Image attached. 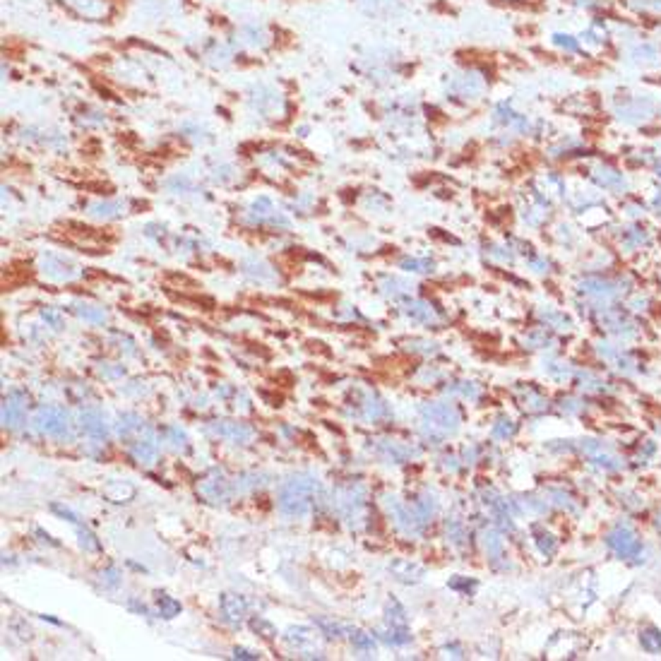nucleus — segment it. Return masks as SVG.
Masks as SVG:
<instances>
[{
    "mask_svg": "<svg viewBox=\"0 0 661 661\" xmlns=\"http://www.w3.org/2000/svg\"><path fill=\"white\" fill-rule=\"evenodd\" d=\"M286 642L299 649V652H303V657H323V654H313L308 649L315 642V633L310 628H291L286 633Z\"/></svg>",
    "mask_w": 661,
    "mask_h": 661,
    "instance_id": "obj_18",
    "label": "nucleus"
},
{
    "mask_svg": "<svg viewBox=\"0 0 661 661\" xmlns=\"http://www.w3.org/2000/svg\"><path fill=\"white\" fill-rule=\"evenodd\" d=\"M53 512H58L61 517H67L72 524H80V517H77V514L72 512L70 508H65V505H58V503H56V505H53Z\"/></svg>",
    "mask_w": 661,
    "mask_h": 661,
    "instance_id": "obj_55",
    "label": "nucleus"
},
{
    "mask_svg": "<svg viewBox=\"0 0 661 661\" xmlns=\"http://www.w3.org/2000/svg\"><path fill=\"white\" fill-rule=\"evenodd\" d=\"M106 498L113 500V503H125L135 495V488L130 484H120V481H111L109 486L104 488Z\"/></svg>",
    "mask_w": 661,
    "mask_h": 661,
    "instance_id": "obj_26",
    "label": "nucleus"
},
{
    "mask_svg": "<svg viewBox=\"0 0 661 661\" xmlns=\"http://www.w3.org/2000/svg\"><path fill=\"white\" fill-rule=\"evenodd\" d=\"M553 43H556L561 51L565 53H577L580 51V41H577L575 36H570V34H553Z\"/></svg>",
    "mask_w": 661,
    "mask_h": 661,
    "instance_id": "obj_41",
    "label": "nucleus"
},
{
    "mask_svg": "<svg viewBox=\"0 0 661 661\" xmlns=\"http://www.w3.org/2000/svg\"><path fill=\"white\" fill-rule=\"evenodd\" d=\"M642 243H647V233L640 231V228H633V231L628 233V238H625V248H638L642 246Z\"/></svg>",
    "mask_w": 661,
    "mask_h": 661,
    "instance_id": "obj_49",
    "label": "nucleus"
},
{
    "mask_svg": "<svg viewBox=\"0 0 661 661\" xmlns=\"http://www.w3.org/2000/svg\"><path fill=\"white\" fill-rule=\"evenodd\" d=\"M606 543L609 548L620 558H638L640 551H642V543H640L638 534L628 527V524H618L616 529H611L606 534Z\"/></svg>",
    "mask_w": 661,
    "mask_h": 661,
    "instance_id": "obj_6",
    "label": "nucleus"
},
{
    "mask_svg": "<svg viewBox=\"0 0 661 661\" xmlns=\"http://www.w3.org/2000/svg\"><path fill=\"white\" fill-rule=\"evenodd\" d=\"M402 267L409 272H431L433 270V262L431 260H416V257H407L402 260Z\"/></svg>",
    "mask_w": 661,
    "mask_h": 661,
    "instance_id": "obj_44",
    "label": "nucleus"
},
{
    "mask_svg": "<svg viewBox=\"0 0 661 661\" xmlns=\"http://www.w3.org/2000/svg\"><path fill=\"white\" fill-rule=\"evenodd\" d=\"M640 642L647 652H661V633L657 628H647L640 635Z\"/></svg>",
    "mask_w": 661,
    "mask_h": 661,
    "instance_id": "obj_36",
    "label": "nucleus"
},
{
    "mask_svg": "<svg viewBox=\"0 0 661 661\" xmlns=\"http://www.w3.org/2000/svg\"><path fill=\"white\" fill-rule=\"evenodd\" d=\"M484 543H486V553H488V558L493 563H498L500 558H503V539H500L495 532H486Z\"/></svg>",
    "mask_w": 661,
    "mask_h": 661,
    "instance_id": "obj_32",
    "label": "nucleus"
},
{
    "mask_svg": "<svg viewBox=\"0 0 661 661\" xmlns=\"http://www.w3.org/2000/svg\"><path fill=\"white\" fill-rule=\"evenodd\" d=\"M250 628L265 640H274L277 638V628L270 623V620L260 618V616H257V618H250Z\"/></svg>",
    "mask_w": 661,
    "mask_h": 661,
    "instance_id": "obj_38",
    "label": "nucleus"
},
{
    "mask_svg": "<svg viewBox=\"0 0 661 661\" xmlns=\"http://www.w3.org/2000/svg\"><path fill=\"white\" fill-rule=\"evenodd\" d=\"M246 272L248 274H252V277H257L260 281H267V279H274V272L270 270V267L265 265V262H260V260H252V262H246Z\"/></svg>",
    "mask_w": 661,
    "mask_h": 661,
    "instance_id": "obj_39",
    "label": "nucleus"
},
{
    "mask_svg": "<svg viewBox=\"0 0 661 661\" xmlns=\"http://www.w3.org/2000/svg\"><path fill=\"white\" fill-rule=\"evenodd\" d=\"M592 178H594L601 188H606V191H616V193H623L625 186H628L623 173H618L611 166H596L594 171H592Z\"/></svg>",
    "mask_w": 661,
    "mask_h": 661,
    "instance_id": "obj_15",
    "label": "nucleus"
},
{
    "mask_svg": "<svg viewBox=\"0 0 661 661\" xmlns=\"http://www.w3.org/2000/svg\"><path fill=\"white\" fill-rule=\"evenodd\" d=\"M390 570L395 572V575L400 577V580H419V577H414V575H421V567H419V565H411V563H407V561L392 563Z\"/></svg>",
    "mask_w": 661,
    "mask_h": 661,
    "instance_id": "obj_34",
    "label": "nucleus"
},
{
    "mask_svg": "<svg viewBox=\"0 0 661 661\" xmlns=\"http://www.w3.org/2000/svg\"><path fill=\"white\" fill-rule=\"evenodd\" d=\"M452 392H459L462 397H469V400L479 397V387H476L474 382H459L457 387H452Z\"/></svg>",
    "mask_w": 661,
    "mask_h": 661,
    "instance_id": "obj_52",
    "label": "nucleus"
},
{
    "mask_svg": "<svg viewBox=\"0 0 661 661\" xmlns=\"http://www.w3.org/2000/svg\"><path fill=\"white\" fill-rule=\"evenodd\" d=\"M130 452H133V457L140 462V464H154L159 457V445L152 438H142V440H135L133 445H130Z\"/></svg>",
    "mask_w": 661,
    "mask_h": 661,
    "instance_id": "obj_22",
    "label": "nucleus"
},
{
    "mask_svg": "<svg viewBox=\"0 0 661 661\" xmlns=\"http://www.w3.org/2000/svg\"><path fill=\"white\" fill-rule=\"evenodd\" d=\"M447 537L452 539V543H462V541H464V537H466L464 527H462L457 519H450V522H447Z\"/></svg>",
    "mask_w": 661,
    "mask_h": 661,
    "instance_id": "obj_48",
    "label": "nucleus"
},
{
    "mask_svg": "<svg viewBox=\"0 0 661 661\" xmlns=\"http://www.w3.org/2000/svg\"><path fill=\"white\" fill-rule=\"evenodd\" d=\"M537 543H539V551L546 553V556H551V553L556 551V541H553L551 534H541V537L537 539Z\"/></svg>",
    "mask_w": 661,
    "mask_h": 661,
    "instance_id": "obj_53",
    "label": "nucleus"
},
{
    "mask_svg": "<svg viewBox=\"0 0 661 661\" xmlns=\"http://www.w3.org/2000/svg\"><path fill=\"white\" fill-rule=\"evenodd\" d=\"M378 635H380L387 644H395V647H402V644L411 642V635L407 633L402 625H390L387 630H378Z\"/></svg>",
    "mask_w": 661,
    "mask_h": 661,
    "instance_id": "obj_28",
    "label": "nucleus"
},
{
    "mask_svg": "<svg viewBox=\"0 0 661 661\" xmlns=\"http://www.w3.org/2000/svg\"><path fill=\"white\" fill-rule=\"evenodd\" d=\"M390 411H387V407L382 404V402H378L376 397H366L361 404V416L368 421H378L382 419V416H387Z\"/></svg>",
    "mask_w": 661,
    "mask_h": 661,
    "instance_id": "obj_29",
    "label": "nucleus"
},
{
    "mask_svg": "<svg viewBox=\"0 0 661 661\" xmlns=\"http://www.w3.org/2000/svg\"><path fill=\"white\" fill-rule=\"evenodd\" d=\"M39 267L41 272L53 281H72L75 277H80V270L72 260H67L65 255H58V252H41V260H39Z\"/></svg>",
    "mask_w": 661,
    "mask_h": 661,
    "instance_id": "obj_7",
    "label": "nucleus"
},
{
    "mask_svg": "<svg viewBox=\"0 0 661 661\" xmlns=\"http://www.w3.org/2000/svg\"><path fill=\"white\" fill-rule=\"evenodd\" d=\"M75 313L80 315L82 320H87V323H94V325H104L106 323V310L99 308V305L75 303Z\"/></svg>",
    "mask_w": 661,
    "mask_h": 661,
    "instance_id": "obj_27",
    "label": "nucleus"
},
{
    "mask_svg": "<svg viewBox=\"0 0 661 661\" xmlns=\"http://www.w3.org/2000/svg\"><path fill=\"white\" fill-rule=\"evenodd\" d=\"M87 212H89V217H94V219H113V217L125 215V202L120 200L91 202V205L87 207Z\"/></svg>",
    "mask_w": 661,
    "mask_h": 661,
    "instance_id": "obj_21",
    "label": "nucleus"
},
{
    "mask_svg": "<svg viewBox=\"0 0 661 661\" xmlns=\"http://www.w3.org/2000/svg\"><path fill=\"white\" fill-rule=\"evenodd\" d=\"M77 537H80V546L85 548V551H99L101 548L99 539H96L87 527H82V524H77Z\"/></svg>",
    "mask_w": 661,
    "mask_h": 661,
    "instance_id": "obj_40",
    "label": "nucleus"
},
{
    "mask_svg": "<svg viewBox=\"0 0 661 661\" xmlns=\"http://www.w3.org/2000/svg\"><path fill=\"white\" fill-rule=\"evenodd\" d=\"M130 609H135V611H140V614H144V616H147L149 614V611H147V606H142V604H138V601H130Z\"/></svg>",
    "mask_w": 661,
    "mask_h": 661,
    "instance_id": "obj_58",
    "label": "nucleus"
},
{
    "mask_svg": "<svg viewBox=\"0 0 661 661\" xmlns=\"http://www.w3.org/2000/svg\"><path fill=\"white\" fill-rule=\"evenodd\" d=\"M402 310H404L409 318L421 320V323H431L433 320V308L426 301H416V299H402Z\"/></svg>",
    "mask_w": 661,
    "mask_h": 661,
    "instance_id": "obj_23",
    "label": "nucleus"
},
{
    "mask_svg": "<svg viewBox=\"0 0 661 661\" xmlns=\"http://www.w3.org/2000/svg\"><path fill=\"white\" fill-rule=\"evenodd\" d=\"M34 429L41 435L56 440H72V424L70 416L63 407H41L34 414Z\"/></svg>",
    "mask_w": 661,
    "mask_h": 661,
    "instance_id": "obj_2",
    "label": "nucleus"
},
{
    "mask_svg": "<svg viewBox=\"0 0 661 661\" xmlns=\"http://www.w3.org/2000/svg\"><path fill=\"white\" fill-rule=\"evenodd\" d=\"M72 10L82 14V17L89 19H101L109 14V3L106 0H65Z\"/></svg>",
    "mask_w": 661,
    "mask_h": 661,
    "instance_id": "obj_19",
    "label": "nucleus"
},
{
    "mask_svg": "<svg viewBox=\"0 0 661 661\" xmlns=\"http://www.w3.org/2000/svg\"><path fill=\"white\" fill-rule=\"evenodd\" d=\"M233 657H236V659H257L260 654L250 652V649H246V647H236V649H233Z\"/></svg>",
    "mask_w": 661,
    "mask_h": 661,
    "instance_id": "obj_57",
    "label": "nucleus"
},
{
    "mask_svg": "<svg viewBox=\"0 0 661 661\" xmlns=\"http://www.w3.org/2000/svg\"><path fill=\"white\" fill-rule=\"evenodd\" d=\"M334 505L347 522H358L363 508H366V486L354 484V481L347 486H339L337 493H334Z\"/></svg>",
    "mask_w": 661,
    "mask_h": 661,
    "instance_id": "obj_5",
    "label": "nucleus"
},
{
    "mask_svg": "<svg viewBox=\"0 0 661 661\" xmlns=\"http://www.w3.org/2000/svg\"><path fill=\"white\" fill-rule=\"evenodd\" d=\"M630 8L638 12H657L661 14V0H630Z\"/></svg>",
    "mask_w": 661,
    "mask_h": 661,
    "instance_id": "obj_43",
    "label": "nucleus"
},
{
    "mask_svg": "<svg viewBox=\"0 0 661 661\" xmlns=\"http://www.w3.org/2000/svg\"><path fill=\"white\" fill-rule=\"evenodd\" d=\"M524 344H529V347H534V349H539V347H543V344H548L546 329H534V332H529L527 337H524Z\"/></svg>",
    "mask_w": 661,
    "mask_h": 661,
    "instance_id": "obj_47",
    "label": "nucleus"
},
{
    "mask_svg": "<svg viewBox=\"0 0 661 661\" xmlns=\"http://www.w3.org/2000/svg\"><path fill=\"white\" fill-rule=\"evenodd\" d=\"M210 431L219 438H226L231 442H248L252 438V429L246 424H238V421H215L210 424Z\"/></svg>",
    "mask_w": 661,
    "mask_h": 661,
    "instance_id": "obj_13",
    "label": "nucleus"
},
{
    "mask_svg": "<svg viewBox=\"0 0 661 661\" xmlns=\"http://www.w3.org/2000/svg\"><path fill=\"white\" fill-rule=\"evenodd\" d=\"M616 113H618V118L628 120V123H640V120L652 118L654 104L649 99H642V96H623L616 104Z\"/></svg>",
    "mask_w": 661,
    "mask_h": 661,
    "instance_id": "obj_10",
    "label": "nucleus"
},
{
    "mask_svg": "<svg viewBox=\"0 0 661 661\" xmlns=\"http://www.w3.org/2000/svg\"><path fill=\"white\" fill-rule=\"evenodd\" d=\"M205 58H207V63H210V65L224 67V65H228V63H231L233 53H231V48H228L226 43L215 41V43H212L210 51H205Z\"/></svg>",
    "mask_w": 661,
    "mask_h": 661,
    "instance_id": "obj_25",
    "label": "nucleus"
},
{
    "mask_svg": "<svg viewBox=\"0 0 661 661\" xmlns=\"http://www.w3.org/2000/svg\"><path fill=\"white\" fill-rule=\"evenodd\" d=\"M144 429H147V426H144V421L140 419L138 414H123V416H120L118 431H120V435H125V438H130V435H135V433H142Z\"/></svg>",
    "mask_w": 661,
    "mask_h": 661,
    "instance_id": "obj_30",
    "label": "nucleus"
},
{
    "mask_svg": "<svg viewBox=\"0 0 661 661\" xmlns=\"http://www.w3.org/2000/svg\"><path fill=\"white\" fill-rule=\"evenodd\" d=\"M157 606H159V616H162V618H173V616L181 614V601H176L173 596L164 594V592H157Z\"/></svg>",
    "mask_w": 661,
    "mask_h": 661,
    "instance_id": "obj_31",
    "label": "nucleus"
},
{
    "mask_svg": "<svg viewBox=\"0 0 661 661\" xmlns=\"http://www.w3.org/2000/svg\"><path fill=\"white\" fill-rule=\"evenodd\" d=\"M351 642H354V647H356L358 652L371 654L373 649H376V640H373V635L361 633V630H351Z\"/></svg>",
    "mask_w": 661,
    "mask_h": 661,
    "instance_id": "obj_37",
    "label": "nucleus"
},
{
    "mask_svg": "<svg viewBox=\"0 0 661 661\" xmlns=\"http://www.w3.org/2000/svg\"><path fill=\"white\" fill-rule=\"evenodd\" d=\"M101 582H104L106 587H111V589H116V587L120 585V572L116 570V567H109V570L101 572Z\"/></svg>",
    "mask_w": 661,
    "mask_h": 661,
    "instance_id": "obj_50",
    "label": "nucleus"
},
{
    "mask_svg": "<svg viewBox=\"0 0 661 661\" xmlns=\"http://www.w3.org/2000/svg\"><path fill=\"white\" fill-rule=\"evenodd\" d=\"M606 27L604 22H592L589 27H587V32L582 34V39H585L587 43H592V46H601V43L606 41Z\"/></svg>",
    "mask_w": 661,
    "mask_h": 661,
    "instance_id": "obj_33",
    "label": "nucleus"
},
{
    "mask_svg": "<svg viewBox=\"0 0 661 661\" xmlns=\"http://www.w3.org/2000/svg\"><path fill=\"white\" fill-rule=\"evenodd\" d=\"M486 91V77L479 70H459L447 80V94L459 101H476Z\"/></svg>",
    "mask_w": 661,
    "mask_h": 661,
    "instance_id": "obj_4",
    "label": "nucleus"
},
{
    "mask_svg": "<svg viewBox=\"0 0 661 661\" xmlns=\"http://www.w3.org/2000/svg\"><path fill=\"white\" fill-rule=\"evenodd\" d=\"M219 604H221L224 618H226L228 623H238V620H243V616H246V611H248L246 599H243V596H238V594H231V592L221 594Z\"/></svg>",
    "mask_w": 661,
    "mask_h": 661,
    "instance_id": "obj_16",
    "label": "nucleus"
},
{
    "mask_svg": "<svg viewBox=\"0 0 661 661\" xmlns=\"http://www.w3.org/2000/svg\"><path fill=\"white\" fill-rule=\"evenodd\" d=\"M318 500H323V488L320 481L310 474L291 476L279 490V510L286 517H305L313 512Z\"/></svg>",
    "mask_w": 661,
    "mask_h": 661,
    "instance_id": "obj_1",
    "label": "nucleus"
},
{
    "mask_svg": "<svg viewBox=\"0 0 661 661\" xmlns=\"http://www.w3.org/2000/svg\"><path fill=\"white\" fill-rule=\"evenodd\" d=\"M24 409H27V397L22 392H10L3 402L5 429H19L24 424Z\"/></svg>",
    "mask_w": 661,
    "mask_h": 661,
    "instance_id": "obj_12",
    "label": "nucleus"
},
{
    "mask_svg": "<svg viewBox=\"0 0 661 661\" xmlns=\"http://www.w3.org/2000/svg\"><path fill=\"white\" fill-rule=\"evenodd\" d=\"M215 178H217V181H221V183L231 181V178H233V169H231V166H221V169H217Z\"/></svg>",
    "mask_w": 661,
    "mask_h": 661,
    "instance_id": "obj_56",
    "label": "nucleus"
},
{
    "mask_svg": "<svg viewBox=\"0 0 661 661\" xmlns=\"http://www.w3.org/2000/svg\"><path fill=\"white\" fill-rule=\"evenodd\" d=\"M80 429H82V433L89 435V438H94V440H106V435H109L106 419L94 409L82 411V414H80Z\"/></svg>",
    "mask_w": 661,
    "mask_h": 661,
    "instance_id": "obj_14",
    "label": "nucleus"
},
{
    "mask_svg": "<svg viewBox=\"0 0 661 661\" xmlns=\"http://www.w3.org/2000/svg\"><path fill=\"white\" fill-rule=\"evenodd\" d=\"M659 176H661V166H659Z\"/></svg>",
    "mask_w": 661,
    "mask_h": 661,
    "instance_id": "obj_60",
    "label": "nucleus"
},
{
    "mask_svg": "<svg viewBox=\"0 0 661 661\" xmlns=\"http://www.w3.org/2000/svg\"><path fill=\"white\" fill-rule=\"evenodd\" d=\"M582 291L589 296H596V299H614V296L620 294V289H616V284H611V281H601V279L582 281Z\"/></svg>",
    "mask_w": 661,
    "mask_h": 661,
    "instance_id": "obj_24",
    "label": "nucleus"
},
{
    "mask_svg": "<svg viewBox=\"0 0 661 661\" xmlns=\"http://www.w3.org/2000/svg\"><path fill=\"white\" fill-rule=\"evenodd\" d=\"M512 433H514V424L510 419H500L498 424L493 426V438H498V440L510 438Z\"/></svg>",
    "mask_w": 661,
    "mask_h": 661,
    "instance_id": "obj_46",
    "label": "nucleus"
},
{
    "mask_svg": "<svg viewBox=\"0 0 661 661\" xmlns=\"http://www.w3.org/2000/svg\"><path fill=\"white\" fill-rule=\"evenodd\" d=\"M164 435H166V440L171 442L173 447H186V442H188L186 433H183L178 426H169V429L164 431Z\"/></svg>",
    "mask_w": 661,
    "mask_h": 661,
    "instance_id": "obj_45",
    "label": "nucleus"
},
{
    "mask_svg": "<svg viewBox=\"0 0 661 661\" xmlns=\"http://www.w3.org/2000/svg\"><path fill=\"white\" fill-rule=\"evenodd\" d=\"M659 48L649 41H640L635 43L633 48L628 51V61L635 63V65H657L659 63Z\"/></svg>",
    "mask_w": 661,
    "mask_h": 661,
    "instance_id": "obj_17",
    "label": "nucleus"
},
{
    "mask_svg": "<svg viewBox=\"0 0 661 661\" xmlns=\"http://www.w3.org/2000/svg\"><path fill=\"white\" fill-rule=\"evenodd\" d=\"M659 527H661V514H659Z\"/></svg>",
    "mask_w": 661,
    "mask_h": 661,
    "instance_id": "obj_59",
    "label": "nucleus"
},
{
    "mask_svg": "<svg viewBox=\"0 0 661 661\" xmlns=\"http://www.w3.org/2000/svg\"><path fill=\"white\" fill-rule=\"evenodd\" d=\"M358 5L373 17H395L397 12H402L400 0H358Z\"/></svg>",
    "mask_w": 661,
    "mask_h": 661,
    "instance_id": "obj_20",
    "label": "nucleus"
},
{
    "mask_svg": "<svg viewBox=\"0 0 661 661\" xmlns=\"http://www.w3.org/2000/svg\"><path fill=\"white\" fill-rule=\"evenodd\" d=\"M197 490H200L202 498H207L210 503H226L233 493L231 484H228V479L221 471H212L210 476H205V479L197 484Z\"/></svg>",
    "mask_w": 661,
    "mask_h": 661,
    "instance_id": "obj_11",
    "label": "nucleus"
},
{
    "mask_svg": "<svg viewBox=\"0 0 661 661\" xmlns=\"http://www.w3.org/2000/svg\"><path fill=\"white\" fill-rule=\"evenodd\" d=\"M421 416L424 421L431 426V431L440 429L442 433H450L459 426V411L455 409L452 404H442V402H435V404H426L421 409Z\"/></svg>",
    "mask_w": 661,
    "mask_h": 661,
    "instance_id": "obj_9",
    "label": "nucleus"
},
{
    "mask_svg": "<svg viewBox=\"0 0 661 661\" xmlns=\"http://www.w3.org/2000/svg\"><path fill=\"white\" fill-rule=\"evenodd\" d=\"M41 318L46 320L51 327H56V329H61L63 327V320H61V315L56 313V310H51V308H43L41 310Z\"/></svg>",
    "mask_w": 661,
    "mask_h": 661,
    "instance_id": "obj_54",
    "label": "nucleus"
},
{
    "mask_svg": "<svg viewBox=\"0 0 661 661\" xmlns=\"http://www.w3.org/2000/svg\"><path fill=\"white\" fill-rule=\"evenodd\" d=\"M318 628L323 630V635H327V638H342L344 633H351V630L344 628L342 623H337V620L332 618H318Z\"/></svg>",
    "mask_w": 661,
    "mask_h": 661,
    "instance_id": "obj_35",
    "label": "nucleus"
},
{
    "mask_svg": "<svg viewBox=\"0 0 661 661\" xmlns=\"http://www.w3.org/2000/svg\"><path fill=\"white\" fill-rule=\"evenodd\" d=\"M270 41L272 36L270 32H267V27L257 22L241 24V27L236 29V34H233V46L246 48V51H265V48L270 46Z\"/></svg>",
    "mask_w": 661,
    "mask_h": 661,
    "instance_id": "obj_8",
    "label": "nucleus"
},
{
    "mask_svg": "<svg viewBox=\"0 0 661 661\" xmlns=\"http://www.w3.org/2000/svg\"><path fill=\"white\" fill-rule=\"evenodd\" d=\"M250 106L265 118H284L286 113V99L281 96V91L272 85H257L248 94Z\"/></svg>",
    "mask_w": 661,
    "mask_h": 661,
    "instance_id": "obj_3",
    "label": "nucleus"
},
{
    "mask_svg": "<svg viewBox=\"0 0 661 661\" xmlns=\"http://www.w3.org/2000/svg\"><path fill=\"white\" fill-rule=\"evenodd\" d=\"M524 407H527V409H546V400H543V397H539L537 395V392H527V395H524Z\"/></svg>",
    "mask_w": 661,
    "mask_h": 661,
    "instance_id": "obj_51",
    "label": "nucleus"
},
{
    "mask_svg": "<svg viewBox=\"0 0 661 661\" xmlns=\"http://www.w3.org/2000/svg\"><path fill=\"white\" fill-rule=\"evenodd\" d=\"M387 623L390 625H404L407 623L404 609H402L397 601H390V606H387Z\"/></svg>",
    "mask_w": 661,
    "mask_h": 661,
    "instance_id": "obj_42",
    "label": "nucleus"
}]
</instances>
